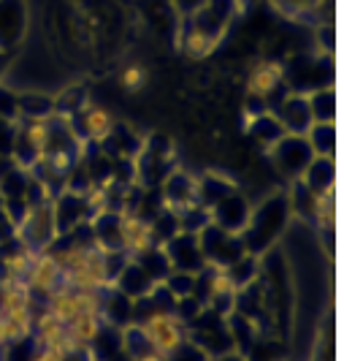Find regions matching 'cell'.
Instances as JSON below:
<instances>
[{"label": "cell", "mask_w": 344, "mask_h": 361, "mask_svg": "<svg viewBox=\"0 0 344 361\" xmlns=\"http://www.w3.org/2000/svg\"><path fill=\"white\" fill-rule=\"evenodd\" d=\"M65 331L79 345H90L101 334V321H98V315H76L73 321L65 324Z\"/></svg>", "instance_id": "5b68a950"}, {"label": "cell", "mask_w": 344, "mask_h": 361, "mask_svg": "<svg viewBox=\"0 0 344 361\" xmlns=\"http://www.w3.org/2000/svg\"><path fill=\"white\" fill-rule=\"evenodd\" d=\"M65 280H71L73 288L79 290H95L101 286H106L109 280V269H106V261L98 253H92L87 247H73L63 255L60 261Z\"/></svg>", "instance_id": "6da1fadb"}, {"label": "cell", "mask_w": 344, "mask_h": 361, "mask_svg": "<svg viewBox=\"0 0 344 361\" xmlns=\"http://www.w3.org/2000/svg\"><path fill=\"white\" fill-rule=\"evenodd\" d=\"M60 277H63V267L52 255H44V258H38L36 264H27V280L38 290H52Z\"/></svg>", "instance_id": "3957f363"}, {"label": "cell", "mask_w": 344, "mask_h": 361, "mask_svg": "<svg viewBox=\"0 0 344 361\" xmlns=\"http://www.w3.org/2000/svg\"><path fill=\"white\" fill-rule=\"evenodd\" d=\"M141 331H144L146 343L152 345L155 353H160V356L174 353L181 345L179 321L171 312H155V315H149L144 321V326H141Z\"/></svg>", "instance_id": "7a4b0ae2"}, {"label": "cell", "mask_w": 344, "mask_h": 361, "mask_svg": "<svg viewBox=\"0 0 344 361\" xmlns=\"http://www.w3.org/2000/svg\"><path fill=\"white\" fill-rule=\"evenodd\" d=\"M49 312H52L55 318H60L63 324H68L76 315H82L76 290H68V288L52 290V293H49Z\"/></svg>", "instance_id": "277c9868"}, {"label": "cell", "mask_w": 344, "mask_h": 361, "mask_svg": "<svg viewBox=\"0 0 344 361\" xmlns=\"http://www.w3.org/2000/svg\"><path fill=\"white\" fill-rule=\"evenodd\" d=\"M84 128L92 139H103L111 133V117L106 109H90L84 117Z\"/></svg>", "instance_id": "52a82bcc"}, {"label": "cell", "mask_w": 344, "mask_h": 361, "mask_svg": "<svg viewBox=\"0 0 344 361\" xmlns=\"http://www.w3.org/2000/svg\"><path fill=\"white\" fill-rule=\"evenodd\" d=\"M36 331H38V340L44 345H55L60 343L63 337H65V324L60 321V318H55L49 310L38 318V324H36Z\"/></svg>", "instance_id": "8992f818"}, {"label": "cell", "mask_w": 344, "mask_h": 361, "mask_svg": "<svg viewBox=\"0 0 344 361\" xmlns=\"http://www.w3.org/2000/svg\"><path fill=\"white\" fill-rule=\"evenodd\" d=\"M133 361H163V356H160V353H155V350H146V353H139Z\"/></svg>", "instance_id": "ba28073f"}]
</instances>
